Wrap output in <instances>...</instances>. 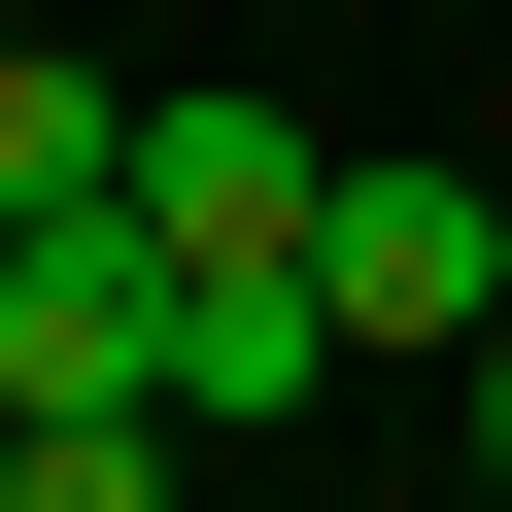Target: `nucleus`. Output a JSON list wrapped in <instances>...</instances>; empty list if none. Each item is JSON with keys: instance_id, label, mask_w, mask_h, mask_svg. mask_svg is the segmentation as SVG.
I'll use <instances>...</instances> for the list:
<instances>
[{"instance_id": "obj_2", "label": "nucleus", "mask_w": 512, "mask_h": 512, "mask_svg": "<svg viewBox=\"0 0 512 512\" xmlns=\"http://www.w3.org/2000/svg\"><path fill=\"white\" fill-rule=\"evenodd\" d=\"M35 376H171V205H137V171L0 239V410H35Z\"/></svg>"}, {"instance_id": "obj_3", "label": "nucleus", "mask_w": 512, "mask_h": 512, "mask_svg": "<svg viewBox=\"0 0 512 512\" xmlns=\"http://www.w3.org/2000/svg\"><path fill=\"white\" fill-rule=\"evenodd\" d=\"M137 205H171V274H308L342 137H308V103H137Z\"/></svg>"}, {"instance_id": "obj_5", "label": "nucleus", "mask_w": 512, "mask_h": 512, "mask_svg": "<svg viewBox=\"0 0 512 512\" xmlns=\"http://www.w3.org/2000/svg\"><path fill=\"white\" fill-rule=\"evenodd\" d=\"M478 478H512V308H478Z\"/></svg>"}, {"instance_id": "obj_4", "label": "nucleus", "mask_w": 512, "mask_h": 512, "mask_svg": "<svg viewBox=\"0 0 512 512\" xmlns=\"http://www.w3.org/2000/svg\"><path fill=\"white\" fill-rule=\"evenodd\" d=\"M103 171H137V103H103V69H35V35H0V239H35V205H103Z\"/></svg>"}, {"instance_id": "obj_1", "label": "nucleus", "mask_w": 512, "mask_h": 512, "mask_svg": "<svg viewBox=\"0 0 512 512\" xmlns=\"http://www.w3.org/2000/svg\"><path fill=\"white\" fill-rule=\"evenodd\" d=\"M308 274H342V342H376V376H478V308H512V205H478L444 137H410V171L342 137V205H308Z\"/></svg>"}]
</instances>
